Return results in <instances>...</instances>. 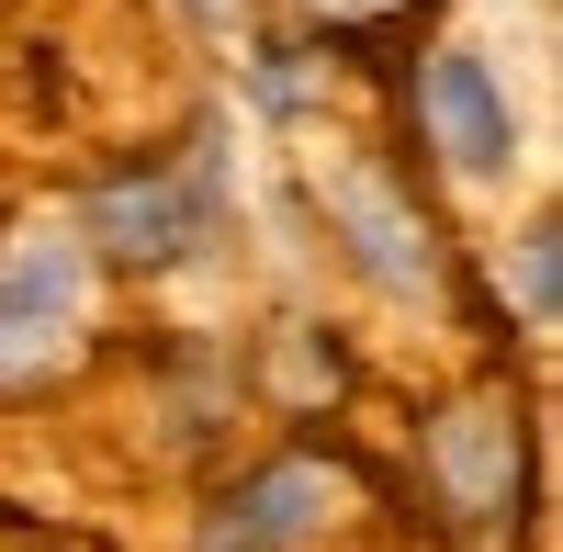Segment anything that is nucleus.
Returning a JSON list of instances; mask_svg holds the SVG:
<instances>
[{
    "instance_id": "obj_1",
    "label": "nucleus",
    "mask_w": 563,
    "mask_h": 552,
    "mask_svg": "<svg viewBox=\"0 0 563 552\" xmlns=\"http://www.w3.org/2000/svg\"><path fill=\"white\" fill-rule=\"evenodd\" d=\"M214 225H225V203H214L203 169H124V180H102V192L79 203L68 238L90 260L135 271V283H169V271H192L214 249Z\"/></svg>"
},
{
    "instance_id": "obj_2",
    "label": "nucleus",
    "mask_w": 563,
    "mask_h": 552,
    "mask_svg": "<svg viewBox=\"0 0 563 552\" xmlns=\"http://www.w3.org/2000/svg\"><path fill=\"white\" fill-rule=\"evenodd\" d=\"M417 113H429V147L451 158V180H507L530 147H519V102L485 45H440L429 79H417Z\"/></svg>"
},
{
    "instance_id": "obj_3",
    "label": "nucleus",
    "mask_w": 563,
    "mask_h": 552,
    "mask_svg": "<svg viewBox=\"0 0 563 552\" xmlns=\"http://www.w3.org/2000/svg\"><path fill=\"white\" fill-rule=\"evenodd\" d=\"M327 225L350 238V260H361L384 294H429V283H440L429 214H417V203L395 192V180H372V169H339V180H327Z\"/></svg>"
},
{
    "instance_id": "obj_4",
    "label": "nucleus",
    "mask_w": 563,
    "mask_h": 552,
    "mask_svg": "<svg viewBox=\"0 0 563 552\" xmlns=\"http://www.w3.org/2000/svg\"><path fill=\"white\" fill-rule=\"evenodd\" d=\"M327 508H339V474H327V463H260V474L214 508L203 552H305V541L327 530Z\"/></svg>"
},
{
    "instance_id": "obj_5",
    "label": "nucleus",
    "mask_w": 563,
    "mask_h": 552,
    "mask_svg": "<svg viewBox=\"0 0 563 552\" xmlns=\"http://www.w3.org/2000/svg\"><path fill=\"white\" fill-rule=\"evenodd\" d=\"M79 271H90L79 238H57V225H23V238L0 249V339H45V328H68V316H79Z\"/></svg>"
},
{
    "instance_id": "obj_6",
    "label": "nucleus",
    "mask_w": 563,
    "mask_h": 552,
    "mask_svg": "<svg viewBox=\"0 0 563 552\" xmlns=\"http://www.w3.org/2000/svg\"><path fill=\"white\" fill-rule=\"evenodd\" d=\"M519 283H530V316L552 328V316H563V238H552V225H530V249H519Z\"/></svg>"
},
{
    "instance_id": "obj_7",
    "label": "nucleus",
    "mask_w": 563,
    "mask_h": 552,
    "mask_svg": "<svg viewBox=\"0 0 563 552\" xmlns=\"http://www.w3.org/2000/svg\"><path fill=\"white\" fill-rule=\"evenodd\" d=\"M192 12H203L214 34H238V23H249V0H192Z\"/></svg>"
}]
</instances>
